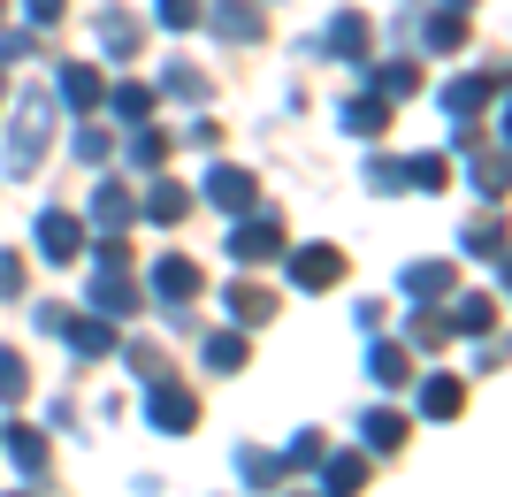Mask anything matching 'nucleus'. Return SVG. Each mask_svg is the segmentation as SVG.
<instances>
[{"label":"nucleus","instance_id":"2","mask_svg":"<svg viewBox=\"0 0 512 497\" xmlns=\"http://www.w3.org/2000/svg\"><path fill=\"white\" fill-rule=\"evenodd\" d=\"M23 8H31L39 23H46V16H62V0H23Z\"/></svg>","mask_w":512,"mask_h":497},{"label":"nucleus","instance_id":"1","mask_svg":"<svg viewBox=\"0 0 512 497\" xmlns=\"http://www.w3.org/2000/svg\"><path fill=\"white\" fill-rule=\"evenodd\" d=\"M161 23H199V0H161Z\"/></svg>","mask_w":512,"mask_h":497}]
</instances>
